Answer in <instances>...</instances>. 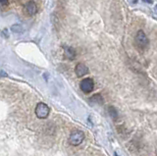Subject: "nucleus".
I'll return each instance as SVG.
<instances>
[{"label":"nucleus","instance_id":"nucleus-1","mask_svg":"<svg viewBox=\"0 0 157 156\" xmlns=\"http://www.w3.org/2000/svg\"><path fill=\"white\" fill-rule=\"evenodd\" d=\"M85 138H86V135L83 134L82 131L76 130L71 133L70 138H69V143L74 146H78L82 143Z\"/></svg>","mask_w":157,"mask_h":156},{"label":"nucleus","instance_id":"nucleus-2","mask_svg":"<svg viewBox=\"0 0 157 156\" xmlns=\"http://www.w3.org/2000/svg\"><path fill=\"white\" fill-rule=\"evenodd\" d=\"M34 112H36V115L37 118L46 119L49 115V113H50V108H49L47 104L43 103V102H39V103L36 104Z\"/></svg>","mask_w":157,"mask_h":156},{"label":"nucleus","instance_id":"nucleus-3","mask_svg":"<svg viewBox=\"0 0 157 156\" xmlns=\"http://www.w3.org/2000/svg\"><path fill=\"white\" fill-rule=\"evenodd\" d=\"M80 87L82 91H83L85 93H90L94 89V82L90 79V78H86V79H83L81 82Z\"/></svg>","mask_w":157,"mask_h":156},{"label":"nucleus","instance_id":"nucleus-4","mask_svg":"<svg viewBox=\"0 0 157 156\" xmlns=\"http://www.w3.org/2000/svg\"><path fill=\"white\" fill-rule=\"evenodd\" d=\"M136 44L140 48H145L148 44V38L145 36V33L142 32L141 30L139 31L136 32Z\"/></svg>","mask_w":157,"mask_h":156},{"label":"nucleus","instance_id":"nucleus-5","mask_svg":"<svg viewBox=\"0 0 157 156\" xmlns=\"http://www.w3.org/2000/svg\"><path fill=\"white\" fill-rule=\"evenodd\" d=\"M75 73L78 78L83 77L86 74H88V68L83 63H78L75 68Z\"/></svg>","mask_w":157,"mask_h":156},{"label":"nucleus","instance_id":"nucleus-6","mask_svg":"<svg viewBox=\"0 0 157 156\" xmlns=\"http://www.w3.org/2000/svg\"><path fill=\"white\" fill-rule=\"evenodd\" d=\"M25 8H26V11L29 16H33L37 12V6L33 1H28L25 5Z\"/></svg>","mask_w":157,"mask_h":156},{"label":"nucleus","instance_id":"nucleus-7","mask_svg":"<svg viewBox=\"0 0 157 156\" xmlns=\"http://www.w3.org/2000/svg\"><path fill=\"white\" fill-rule=\"evenodd\" d=\"M63 49H64V54H65V56L68 58V59H70V60H74V59H75L76 52H75V50H74L72 47H69V46L64 45L63 46Z\"/></svg>","mask_w":157,"mask_h":156},{"label":"nucleus","instance_id":"nucleus-8","mask_svg":"<svg viewBox=\"0 0 157 156\" xmlns=\"http://www.w3.org/2000/svg\"><path fill=\"white\" fill-rule=\"evenodd\" d=\"M11 31L13 32H15V33H16V32L17 33H21V32H24V29H23L22 26H20V25H14V26L11 27Z\"/></svg>","mask_w":157,"mask_h":156},{"label":"nucleus","instance_id":"nucleus-9","mask_svg":"<svg viewBox=\"0 0 157 156\" xmlns=\"http://www.w3.org/2000/svg\"><path fill=\"white\" fill-rule=\"evenodd\" d=\"M109 112H110V115H112L114 118H116V117H117V111L114 109V107H110Z\"/></svg>","mask_w":157,"mask_h":156},{"label":"nucleus","instance_id":"nucleus-10","mask_svg":"<svg viewBox=\"0 0 157 156\" xmlns=\"http://www.w3.org/2000/svg\"><path fill=\"white\" fill-rule=\"evenodd\" d=\"M0 4L3 6H7L9 4V0H0Z\"/></svg>","mask_w":157,"mask_h":156},{"label":"nucleus","instance_id":"nucleus-11","mask_svg":"<svg viewBox=\"0 0 157 156\" xmlns=\"http://www.w3.org/2000/svg\"><path fill=\"white\" fill-rule=\"evenodd\" d=\"M0 77H7V74L4 71H0Z\"/></svg>","mask_w":157,"mask_h":156},{"label":"nucleus","instance_id":"nucleus-12","mask_svg":"<svg viewBox=\"0 0 157 156\" xmlns=\"http://www.w3.org/2000/svg\"><path fill=\"white\" fill-rule=\"evenodd\" d=\"M147 3H152V0H145Z\"/></svg>","mask_w":157,"mask_h":156},{"label":"nucleus","instance_id":"nucleus-13","mask_svg":"<svg viewBox=\"0 0 157 156\" xmlns=\"http://www.w3.org/2000/svg\"><path fill=\"white\" fill-rule=\"evenodd\" d=\"M114 155H115V156H119V155H118V154H117V153H116V152H115V153H114Z\"/></svg>","mask_w":157,"mask_h":156}]
</instances>
